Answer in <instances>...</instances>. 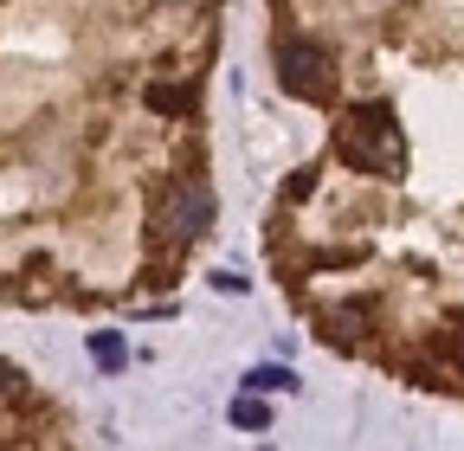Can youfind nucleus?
<instances>
[{
	"instance_id": "nucleus-1",
	"label": "nucleus",
	"mask_w": 464,
	"mask_h": 451,
	"mask_svg": "<svg viewBox=\"0 0 464 451\" xmlns=\"http://www.w3.org/2000/svg\"><path fill=\"white\" fill-rule=\"evenodd\" d=\"M335 155L362 175H400L406 168V142H400V123L387 103H355L348 117L335 123Z\"/></svg>"
},
{
	"instance_id": "nucleus-2",
	"label": "nucleus",
	"mask_w": 464,
	"mask_h": 451,
	"mask_svg": "<svg viewBox=\"0 0 464 451\" xmlns=\"http://www.w3.org/2000/svg\"><path fill=\"white\" fill-rule=\"evenodd\" d=\"M277 84L290 97H304V103H323L335 91V59H329V45L304 39V33H284L277 39Z\"/></svg>"
},
{
	"instance_id": "nucleus-3",
	"label": "nucleus",
	"mask_w": 464,
	"mask_h": 451,
	"mask_svg": "<svg viewBox=\"0 0 464 451\" xmlns=\"http://www.w3.org/2000/svg\"><path fill=\"white\" fill-rule=\"evenodd\" d=\"M213 219H219V200H213V187H207V181H194V175L168 181V187H161V200H155V226H161L174 245L200 239Z\"/></svg>"
},
{
	"instance_id": "nucleus-4",
	"label": "nucleus",
	"mask_w": 464,
	"mask_h": 451,
	"mask_svg": "<svg viewBox=\"0 0 464 451\" xmlns=\"http://www.w3.org/2000/svg\"><path fill=\"white\" fill-rule=\"evenodd\" d=\"M194 84H149V110H161V117H188L194 110Z\"/></svg>"
},
{
	"instance_id": "nucleus-5",
	"label": "nucleus",
	"mask_w": 464,
	"mask_h": 451,
	"mask_svg": "<svg viewBox=\"0 0 464 451\" xmlns=\"http://www.w3.org/2000/svg\"><path fill=\"white\" fill-rule=\"evenodd\" d=\"M91 361L116 374V368L130 361V349H123V335H116V329H97V335H91Z\"/></svg>"
},
{
	"instance_id": "nucleus-6",
	"label": "nucleus",
	"mask_w": 464,
	"mask_h": 451,
	"mask_svg": "<svg viewBox=\"0 0 464 451\" xmlns=\"http://www.w3.org/2000/svg\"><path fill=\"white\" fill-rule=\"evenodd\" d=\"M232 426H246V432H271V407L258 400V393H239V400H232Z\"/></svg>"
},
{
	"instance_id": "nucleus-7",
	"label": "nucleus",
	"mask_w": 464,
	"mask_h": 451,
	"mask_svg": "<svg viewBox=\"0 0 464 451\" xmlns=\"http://www.w3.org/2000/svg\"><path fill=\"white\" fill-rule=\"evenodd\" d=\"M246 393H297V374H290V368H252Z\"/></svg>"
},
{
	"instance_id": "nucleus-8",
	"label": "nucleus",
	"mask_w": 464,
	"mask_h": 451,
	"mask_svg": "<svg viewBox=\"0 0 464 451\" xmlns=\"http://www.w3.org/2000/svg\"><path fill=\"white\" fill-rule=\"evenodd\" d=\"M213 284H219L226 297H246V277H239V271H213Z\"/></svg>"
},
{
	"instance_id": "nucleus-9",
	"label": "nucleus",
	"mask_w": 464,
	"mask_h": 451,
	"mask_svg": "<svg viewBox=\"0 0 464 451\" xmlns=\"http://www.w3.org/2000/svg\"><path fill=\"white\" fill-rule=\"evenodd\" d=\"M7 393H20V368H14V361H0V400H7Z\"/></svg>"
},
{
	"instance_id": "nucleus-10",
	"label": "nucleus",
	"mask_w": 464,
	"mask_h": 451,
	"mask_svg": "<svg viewBox=\"0 0 464 451\" xmlns=\"http://www.w3.org/2000/svg\"><path fill=\"white\" fill-rule=\"evenodd\" d=\"M310 187H316V175H310V168H304V175H297V181H290V187H284V200H304Z\"/></svg>"
}]
</instances>
